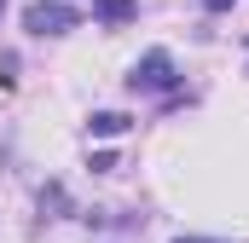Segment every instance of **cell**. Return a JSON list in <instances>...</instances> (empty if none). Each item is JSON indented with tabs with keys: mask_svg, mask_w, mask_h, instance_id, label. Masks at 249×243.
Returning <instances> with one entry per match:
<instances>
[{
	"mask_svg": "<svg viewBox=\"0 0 249 243\" xmlns=\"http://www.w3.org/2000/svg\"><path fill=\"white\" fill-rule=\"evenodd\" d=\"M122 127H127V116H116V110L93 116V133H99V139H110V133H122Z\"/></svg>",
	"mask_w": 249,
	"mask_h": 243,
	"instance_id": "cell-4",
	"label": "cell"
},
{
	"mask_svg": "<svg viewBox=\"0 0 249 243\" xmlns=\"http://www.w3.org/2000/svg\"><path fill=\"white\" fill-rule=\"evenodd\" d=\"M93 12H99L105 23H127V17H133V0H99Z\"/></svg>",
	"mask_w": 249,
	"mask_h": 243,
	"instance_id": "cell-3",
	"label": "cell"
},
{
	"mask_svg": "<svg viewBox=\"0 0 249 243\" xmlns=\"http://www.w3.org/2000/svg\"><path fill=\"white\" fill-rule=\"evenodd\" d=\"M127 81L145 87V93H168V87H174V58H168V52H145V58L133 64Z\"/></svg>",
	"mask_w": 249,
	"mask_h": 243,
	"instance_id": "cell-2",
	"label": "cell"
},
{
	"mask_svg": "<svg viewBox=\"0 0 249 243\" xmlns=\"http://www.w3.org/2000/svg\"><path fill=\"white\" fill-rule=\"evenodd\" d=\"M75 23H81V12L64 6V0H35V6L23 12V29H29V35H64V29H75Z\"/></svg>",
	"mask_w": 249,
	"mask_h": 243,
	"instance_id": "cell-1",
	"label": "cell"
},
{
	"mask_svg": "<svg viewBox=\"0 0 249 243\" xmlns=\"http://www.w3.org/2000/svg\"><path fill=\"white\" fill-rule=\"evenodd\" d=\"M203 6H209V12H226V6H232V0H203Z\"/></svg>",
	"mask_w": 249,
	"mask_h": 243,
	"instance_id": "cell-5",
	"label": "cell"
},
{
	"mask_svg": "<svg viewBox=\"0 0 249 243\" xmlns=\"http://www.w3.org/2000/svg\"><path fill=\"white\" fill-rule=\"evenodd\" d=\"M180 243H209V238H180Z\"/></svg>",
	"mask_w": 249,
	"mask_h": 243,
	"instance_id": "cell-6",
	"label": "cell"
},
{
	"mask_svg": "<svg viewBox=\"0 0 249 243\" xmlns=\"http://www.w3.org/2000/svg\"><path fill=\"white\" fill-rule=\"evenodd\" d=\"M0 6H6V0H0Z\"/></svg>",
	"mask_w": 249,
	"mask_h": 243,
	"instance_id": "cell-7",
	"label": "cell"
}]
</instances>
